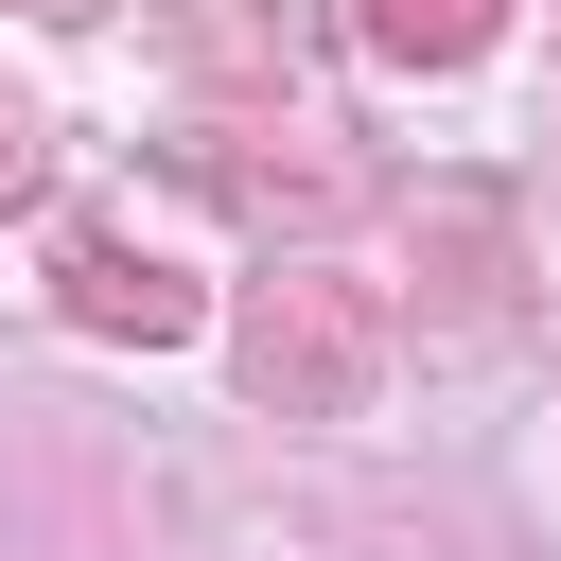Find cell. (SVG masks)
<instances>
[{"label":"cell","instance_id":"cell-1","mask_svg":"<svg viewBox=\"0 0 561 561\" xmlns=\"http://www.w3.org/2000/svg\"><path fill=\"white\" fill-rule=\"evenodd\" d=\"M228 368H245L263 421H351L368 368H386V316H368V280H333V263H263L245 316H228Z\"/></svg>","mask_w":561,"mask_h":561},{"label":"cell","instance_id":"cell-2","mask_svg":"<svg viewBox=\"0 0 561 561\" xmlns=\"http://www.w3.org/2000/svg\"><path fill=\"white\" fill-rule=\"evenodd\" d=\"M175 175L210 193V210H245V228H351L368 210V158L333 140V123H175Z\"/></svg>","mask_w":561,"mask_h":561},{"label":"cell","instance_id":"cell-3","mask_svg":"<svg viewBox=\"0 0 561 561\" xmlns=\"http://www.w3.org/2000/svg\"><path fill=\"white\" fill-rule=\"evenodd\" d=\"M526 228H508V193L491 175H438V193H403V280H421V316H456V333H491L526 280Z\"/></svg>","mask_w":561,"mask_h":561},{"label":"cell","instance_id":"cell-4","mask_svg":"<svg viewBox=\"0 0 561 561\" xmlns=\"http://www.w3.org/2000/svg\"><path fill=\"white\" fill-rule=\"evenodd\" d=\"M53 298H70V333H105V351H175V333H193V280H175L140 228H105V210L53 228Z\"/></svg>","mask_w":561,"mask_h":561},{"label":"cell","instance_id":"cell-5","mask_svg":"<svg viewBox=\"0 0 561 561\" xmlns=\"http://www.w3.org/2000/svg\"><path fill=\"white\" fill-rule=\"evenodd\" d=\"M158 35H175L210 88H263V105L298 88V35H280V0H158Z\"/></svg>","mask_w":561,"mask_h":561},{"label":"cell","instance_id":"cell-6","mask_svg":"<svg viewBox=\"0 0 561 561\" xmlns=\"http://www.w3.org/2000/svg\"><path fill=\"white\" fill-rule=\"evenodd\" d=\"M351 35H368L386 70H473V53L508 35V0H351Z\"/></svg>","mask_w":561,"mask_h":561},{"label":"cell","instance_id":"cell-7","mask_svg":"<svg viewBox=\"0 0 561 561\" xmlns=\"http://www.w3.org/2000/svg\"><path fill=\"white\" fill-rule=\"evenodd\" d=\"M35 193H53V123L0 88V210H35Z\"/></svg>","mask_w":561,"mask_h":561},{"label":"cell","instance_id":"cell-8","mask_svg":"<svg viewBox=\"0 0 561 561\" xmlns=\"http://www.w3.org/2000/svg\"><path fill=\"white\" fill-rule=\"evenodd\" d=\"M35 18H105V0H35Z\"/></svg>","mask_w":561,"mask_h":561}]
</instances>
